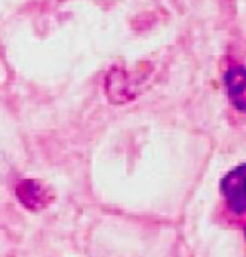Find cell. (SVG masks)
<instances>
[{
    "instance_id": "1",
    "label": "cell",
    "mask_w": 246,
    "mask_h": 257,
    "mask_svg": "<svg viewBox=\"0 0 246 257\" xmlns=\"http://www.w3.org/2000/svg\"><path fill=\"white\" fill-rule=\"evenodd\" d=\"M220 192L227 208L236 215L246 212V164L233 168L220 181Z\"/></svg>"
},
{
    "instance_id": "2",
    "label": "cell",
    "mask_w": 246,
    "mask_h": 257,
    "mask_svg": "<svg viewBox=\"0 0 246 257\" xmlns=\"http://www.w3.org/2000/svg\"><path fill=\"white\" fill-rule=\"evenodd\" d=\"M16 197L25 208L31 211H39L45 208L54 199L52 189L36 179H24L16 185Z\"/></svg>"
},
{
    "instance_id": "3",
    "label": "cell",
    "mask_w": 246,
    "mask_h": 257,
    "mask_svg": "<svg viewBox=\"0 0 246 257\" xmlns=\"http://www.w3.org/2000/svg\"><path fill=\"white\" fill-rule=\"evenodd\" d=\"M226 90L230 104L239 111H246V68L243 65H233L224 75Z\"/></svg>"
},
{
    "instance_id": "4",
    "label": "cell",
    "mask_w": 246,
    "mask_h": 257,
    "mask_svg": "<svg viewBox=\"0 0 246 257\" xmlns=\"http://www.w3.org/2000/svg\"><path fill=\"white\" fill-rule=\"evenodd\" d=\"M245 234H246V230H245Z\"/></svg>"
}]
</instances>
